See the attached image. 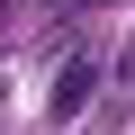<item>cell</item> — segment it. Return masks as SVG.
<instances>
[{
    "label": "cell",
    "mask_w": 135,
    "mask_h": 135,
    "mask_svg": "<svg viewBox=\"0 0 135 135\" xmlns=\"http://www.w3.org/2000/svg\"><path fill=\"white\" fill-rule=\"evenodd\" d=\"M90 90H99V63H90V54H72V63L54 72V126H72V117L90 108Z\"/></svg>",
    "instance_id": "6da1fadb"
}]
</instances>
